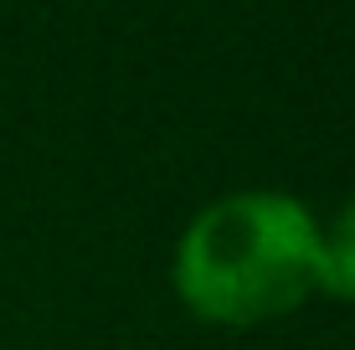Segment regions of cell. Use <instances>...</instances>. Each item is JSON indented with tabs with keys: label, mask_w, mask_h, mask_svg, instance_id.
Masks as SVG:
<instances>
[{
	"label": "cell",
	"mask_w": 355,
	"mask_h": 350,
	"mask_svg": "<svg viewBox=\"0 0 355 350\" xmlns=\"http://www.w3.org/2000/svg\"><path fill=\"white\" fill-rule=\"evenodd\" d=\"M324 222L288 191H227L186 222L170 288L201 324L252 330L320 294Z\"/></svg>",
	"instance_id": "6da1fadb"
},
{
	"label": "cell",
	"mask_w": 355,
	"mask_h": 350,
	"mask_svg": "<svg viewBox=\"0 0 355 350\" xmlns=\"http://www.w3.org/2000/svg\"><path fill=\"white\" fill-rule=\"evenodd\" d=\"M320 294L355 304V196L335 211L324 227V268H320Z\"/></svg>",
	"instance_id": "7a4b0ae2"
}]
</instances>
